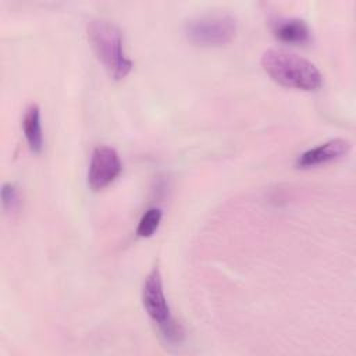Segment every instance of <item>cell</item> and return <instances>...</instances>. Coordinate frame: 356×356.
Wrapping results in <instances>:
<instances>
[{
	"mask_svg": "<svg viewBox=\"0 0 356 356\" xmlns=\"http://www.w3.org/2000/svg\"><path fill=\"white\" fill-rule=\"evenodd\" d=\"M261 67L277 83L306 92L323 85L320 70L307 58L282 49H268L261 56Z\"/></svg>",
	"mask_w": 356,
	"mask_h": 356,
	"instance_id": "cell-1",
	"label": "cell"
},
{
	"mask_svg": "<svg viewBox=\"0 0 356 356\" xmlns=\"http://www.w3.org/2000/svg\"><path fill=\"white\" fill-rule=\"evenodd\" d=\"M86 31L90 46L108 75L115 81L125 78L132 70V61L124 51L121 29L108 19L97 18L89 21Z\"/></svg>",
	"mask_w": 356,
	"mask_h": 356,
	"instance_id": "cell-2",
	"label": "cell"
},
{
	"mask_svg": "<svg viewBox=\"0 0 356 356\" xmlns=\"http://www.w3.org/2000/svg\"><path fill=\"white\" fill-rule=\"evenodd\" d=\"M142 303L147 316L157 325L159 331L167 342L179 343L184 339L182 325L174 318L171 313L163 289L161 274L157 267H154L145 278L142 288Z\"/></svg>",
	"mask_w": 356,
	"mask_h": 356,
	"instance_id": "cell-3",
	"label": "cell"
},
{
	"mask_svg": "<svg viewBox=\"0 0 356 356\" xmlns=\"http://www.w3.org/2000/svg\"><path fill=\"white\" fill-rule=\"evenodd\" d=\"M184 33L196 46H222L234 39L236 21L228 14L197 15L185 22Z\"/></svg>",
	"mask_w": 356,
	"mask_h": 356,
	"instance_id": "cell-4",
	"label": "cell"
},
{
	"mask_svg": "<svg viewBox=\"0 0 356 356\" xmlns=\"http://www.w3.org/2000/svg\"><path fill=\"white\" fill-rule=\"evenodd\" d=\"M122 163L117 150L111 146L100 145L93 149L88 171V184L93 191H100L110 185L121 172Z\"/></svg>",
	"mask_w": 356,
	"mask_h": 356,
	"instance_id": "cell-5",
	"label": "cell"
},
{
	"mask_svg": "<svg viewBox=\"0 0 356 356\" xmlns=\"http://www.w3.org/2000/svg\"><path fill=\"white\" fill-rule=\"evenodd\" d=\"M349 150H350L349 140L342 138H335L299 154L295 161V165L298 168H312L316 165L327 164L346 156Z\"/></svg>",
	"mask_w": 356,
	"mask_h": 356,
	"instance_id": "cell-6",
	"label": "cell"
},
{
	"mask_svg": "<svg viewBox=\"0 0 356 356\" xmlns=\"http://www.w3.org/2000/svg\"><path fill=\"white\" fill-rule=\"evenodd\" d=\"M274 36L288 44H305L312 39L309 25L299 18H278L271 25Z\"/></svg>",
	"mask_w": 356,
	"mask_h": 356,
	"instance_id": "cell-7",
	"label": "cell"
},
{
	"mask_svg": "<svg viewBox=\"0 0 356 356\" xmlns=\"http://www.w3.org/2000/svg\"><path fill=\"white\" fill-rule=\"evenodd\" d=\"M22 128L29 149L39 154L43 149V131L40 122V110L36 103H31L26 107L22 118Z\"/></svg>",
	"mask_w": 356,
	"mask_h": 356,
	"instance_id": "cell-8",
	"label": "cell"
},
{
	"mask_svg": "<svg viewBox=\"0 0 356 356\" xmlns=\"http://www.w3.org/2000/svg\"><path fill=\"white\" fill-rule=\"evenodd\" d=\"M161 216H163V213H161V210L159 207L147 209L142 214V217H140V220L138 222L136 235L140 236V238L152 236L156 232V229L159 228V225H160Z\"/></svg>",
	"mask_w": 356,
	"mask_h": 356,
	"instance_id": "cell-9",
	"label": "cell"
},
{
	"mask_svg": "<svg viewBox=\"0 0 356 356\" xmlns=\"http://www.w3.org/2000/svg\"><path fill=\"white\" fill-rule=\"evenodd\" d=\"M1 204H3V209L8 213H14L21 207V193L14 184H11V182L3 184Z\"/></svg>",
	"mask_w": 356,
	"mask_h": 356,
	"instance_id": "cell-10",
	"label": "cell"
}]
</instances>
